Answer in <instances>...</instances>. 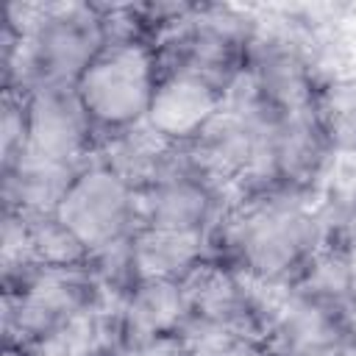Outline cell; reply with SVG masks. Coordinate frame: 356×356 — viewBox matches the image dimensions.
<instances>
[{"label": "cell", "mask_w": 356, "mask_h": 356, "mask_svg": "<svg viewBox=\"0 0 356 356\" xmlns=\"http://www.w3.org/2000/svg\"><path fill=\"white\" fill-rule=\"evenodd\" d=\"M228 203V192H222L211 178L197 170L186 145L178 150L172 167L161 178L139 189L142 225L172 231L211 234L220 217L225 214Z\"/></svg>", "instance_id": "ba28073f"}, {"label": "cell", "mask_w": 356, "mask_h": 356, "mask_svg": "<svg viewBox=\"0 0 356 356\" xmlns=\"http://www.w3.org/2000/svg\"><path fill=\"white\" fill-rule=\"evenodd\" d=\"M320 75L312 36L300 22L256 19L242 81L259 103L278 114L306 111Z\"/></svg>", "instance_id": "277c9868"}, {"label": "cell", "mask_w": 356, "mask_h": 356, "mask_svg": "<svg viewBox=\"0 0 356 356\" xmlns=\"http://www.w3.org/2000/svg\"><path fill=\"white\" fill-rule=\"evenodd\" d=\"M25 225H28V248L33 267L72 270L89 264V250L56 214L25 217Z\"/></svg>", "instance_id": "d6986e66"}, {"label": "cell", "mask_w": 356, "mask_h": 356, "mask_svg": "<svg viewBox=\"0 0 356 356\" xmlns=\"http://www.w3.org/2000/svg\"><path fill=\"white\" fill-rule=\"evenodd\" d=\"M25 31V56L11 86L31 89L42 83L72 86L86 64L106 44L100 3H56L19 6L11 3L6 14Z\"/></svg>", "instance_id": "7a4b0ae2"}, {"label": "cell", "mask_w": 356, "mask_h": 356, "mask_svg": "<svg viewBox=\"0 0 356 356\" xmlns=\"http://www.w3.org/2000/svg\"><path fill=\"white\" fill-rule=\"evenodd\" d=\"M228 92L184 67H161L145 125L170 145H192L225 106Z\"/></svg>", "instance_id": "8fae6325"}, {"label": "cell", "mask_w": 356, "mask_h": 356, "mask_svg": "<svg viewBox=\"0 0 356 356\" xmlns=\"http://www.w3.org/2000/svg\"><path fill=\"white\" fill-rule=\"evenodd\" d=\"M28 147V108L25 89H3L0 111V167L19 159Z\"/></svg>", "instance_id": "7402d4cb"}, {"label": "cell", "mask_w": 356, "mask_h": 356, "mask_svg": "<svg viewBox=\"0 0 356 356\" xmlns=\"http://www.w3.org/2000/svg\"><path fill=\"white\" fill-rule=\"evenodd\" d=\"M178 145L164 142L161 136H156L145 122L128 131H120L114 136H106L100 142L97 159L103 164H108L117 175H122L136 192L150 186L156 178H161L175 156H178Z\"/></svg>", "instance_id": "e0dca14e"}, {"label": "cell", "mask_w": 356, "mask_h": 356, "mask_svg": "<svg viewBox=\"0 0 356 356\" xmlns=\"http://www.w3.org/2000/svg\"><path fill=\"white\" fill-rule=\"evenodd\" d=\"M31 356H117L114 303L97 300L25 345Z\"/></svg>", "instance_id": "2e32d148"}, {"label": "cell", "mask_w": 356, "mask_h": 356, "mask_svg": "<svg viewBox=\"0 0 356 356\" xmlns=\"http://www.w3.org/2000/svg\"><path fill=\"white\" fill-rule=\"evenodd\" d=\"M114 317L120 337L117 356H128L134 348L156 337L181 334L189 320L184 284L164 278H136L120 295Z\"/></svg>", "instance_id": "4fadbf2b"}, {"label": "cell", "mask_w": 356, "mask_h": 356, "mask_svg": "<svg viewBox=\"0 0 356 356\" xmlns=\"http://www.w3.org/2000/svg\"><path fill=\"white\" fill-rule=\"evenodd\" d=\"M28 108V147L25 153L83 167L100 150V134L95 131L86 108L81 106L75 86L42 83L25 89Z\"/></svg>", "instance_id": "30bf717a"}, {"label": "cell", "mask_w": 356, "mask_h": 356, "mask_svg": "<svg viewBox=\"0 0 356 356\" xmlns=\"http://www.w3.org/2000/svg\"><path fill=\"white\" fill-rule=\"evenodd\" d=\"M161 78L159 50L147 39H108L72 83L100 142L145 122Z\"/></svg>", "instance_id": "3957f363"}, {"label": "cell", "mask_w": 356, "mask_h": 356, "mask_svg": "<svg viewBox=\"0 0 356 356\" xmlns=\"http://www.w3.org/2000/svg\"><path fill=\"white\" fill-rule=\"evenodd\" d=\"M270 356H273V353H270Z\"/></svg>", "instance_id": "4316f807"}, {"label": "cell", "mask_w": 356, "mask_h": 356, "mask_svg": "<svg viewBox=\"0 0 356 356\" xmlns=\"http://www.w3.org/2000/svg\"><path fill=\"white\" fill-rule=\"evenodd\" d=\"M181 284L189 312L186 328L242 331L264 337V286L248 281L231 264L209 256Z\"/></svg>", "instance_id": "9c48e42d"}, {"label": "cell", "mask_w": 356, "mask_h": 356, "mask_svg": "<svg viewBox=\"0 0 356 356\" xmlns=\"http://www.w3.org/2000/svg\"><path fill=\"white\" fill-rule=\"evenodd\" d=\"M3 356H31L19 342H3Z\"/></svg>", "instance_id": "d4e9b609"}, {"label": "cell", "mask_w": 356, "mask_h": 356, "mask_svg": "<svg viewBox=\"0 0 356 356\" xmlns=\"http://www.w3.org/2000/svg\"><path fill=\"white\" fill-rule=\"evenodd\" d=\"M264 339L273 356H356L348 312L289 286H267Z\"/></svg>", "instance_id": "52a82bcc"}, {"label": "cell", "mask_w": 356, "mask_h": 356, "mask_svg": "<svg viewBox=\"0 0 356 356\" xmlns=\"http://www.w3.org/2000/svg\"><path fill=\"white\" fill-rule=\"evenodd\" d=\"M81 167L42 159L33 153H22L11 164L0 167V200L6 211H17L22 217L56 214L64 192Z\"/></svg>", "instance_id": "5bb4252c"}, {"label": "cell", "mask_w": 356, "mask_h": 356, "mask_svg": "<svg viewBox=\"0 0 356 356\" xmlns=\"http://www.w3.org/2000/svg\"><path fill=\"white\" fill-rule=\"evenodd\" d=\"M56 217L78 236L89 256L122 245L142 225L139 192L97 156L78 170Z\"/></svg>", "instance_id": "5b68a950"}, {"label": "cell", "mask_w": 356, "mask_h": 356, "mask_svg": "<svg viewBox=\"0 0 356 356\" xmlns=\"http://www.w3.org/2000/svg\"><path fill=\"white\" fill-rule=\"evenodd\" d=\"M325 245L356 250V189L337 192L328 200L317 203Z\"/></svg>", "instance_id": "44dd1931"}, {"label": "cell", "mask_w": 356, "mask_h": 356, "mask_svg": "<svg viewBox=\"0 0 356 356\" xmlns=\"http://www.w3.org/2000/svg\"><path fill=\"white\" fill-rule=\"evenodd\" d=\"M342 250V248H339ZM345 253V273H348V312L356 309V250H342Z\"/></svg>", "instance_id": "cb8c5ba5"}, {"label": "cell", "mask_w": 356, "mask_h": 356, "mask_svg": "<svg viewBox=\"0 0 356 356\" xmlns=\"http://www.w3.org/2000/svg\"><path fill=\"white\" fill-rule=\"evenodd\" d=\"M189 356H270L267 339L242 331H214V328H186Z\"/></svg>", "instance_id": "ffe728a7"}, {"label": "cell", "mask_w": 356, "mask_h": 356, "mask_svg": "<svg viewBox=\"0 0 356 356\" xmlns=\"http://www.w3.org/2000/svg\"><path fill=\"white\" fill-rule=\"evenodd\" d=\"M309 114L334 156L356 153V75H320L314 83Z\"/></svg>", "instance_id": "ac0fdd59"}, {"label": "cell", "mask_w": 356, "mask_h": 356, "mask_svg": "<svg viewBox=\"0 0 356 356\" xmlns=\"http://www.w3.org/2000/svg\"><path fill=\"white\" fill-rule=\"evenodd\" d=\"M337 156L325 145L317 131L309 108L292 114H275L270 139H267V161H264V184L261 189H284L314 195L325 167Z\"/></svg>", "instance_id": "7c38bea8"}, {"label": "cell", "mask_w": 356, "mask_h": 356, "mask_svg": "<svg viewBox=\"0 0 356 356\" xmlns=\"http://www.w3.org/2000/svg\"><path fill=\"white\" fill-rule=\"evenodd\" d=\"M97 300L106 298L89 264L72 270L36 267L17 284L3 286V342L28 345Z\"/></svg>", "instance_id": "8992f818"}, {"label": "cell", "mask_w": 356, "mask_h": 356, "mask_svg": "<svg viewBox=\"0 0 356 356\" xmlns=\"http://www.w3.org/2000/svg\"><path fill=\"white\" fill-rule=\"evenodd\" d=\"M131 275L184 281L197 264L211 256V234L172 231L156 225H139L128 242Z\"/></svg>", "instance_id": "9a60e30c"}, {"label": "cell", "mask_w": 356, "mask_h": 356, "mask_svg": "<svg viewBox=\"0 0 356 356\" xmlns=\"http://www.w3.org/2000/svg\"><path fill=\"white\" fill-rule=\"evenodd\" d=\"M128 356H189V342L181 334H167V337H156L139 348H134Z\"/></svg>", "instance_id": "603a6c76"}, {"label": "cell", "mask_w": 356, "mask_h": 356, "mask_svg": "<svg viewBox=\"0 0 356 356\" xmlns=\"http://www.w3.org/2000/svg\"><path fill=\"white\" fill-rule=\"evenodd\" d=\"M323 245L314 195L284 189L234 197L211 231V256L261 286H292Z\"/></svg>", "instance_id": "6da1fadb"}, {"label": "cell", "mask_w": 356, "mask_h": 356, "mask_svg": "<svg viewBox=\"0 0 356 356\" xmlns=\"http://www.w3.org/2000/svg\"><path fill=\"white\" fill-rule=\"evenodd\" d=\"M348 331H350V339H353V348H356V309L348 312Z\"/></svg>", "instance_id": "484cf974"}]
</instances>
